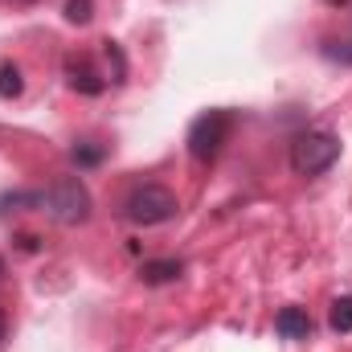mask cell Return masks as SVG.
<instances>
[{
  "label": "cell",
  "instance_id": "obj_1",
  "mask_svg": "<svg viewBox=\"0 0 352 352\" xmlns=\"http://www.w3.org/2000/svg\"><path fill=\"white\" fill-rule=\"evenodd\" d=\"M176 213H180L176 192L168 184H156V180L135 184V188L123 197V217L135 221V226H164V221H173Z\"/></svg>",
  "mask_w": 352,
  "mask_h": 352
},
{
  "label": "cell",
  "instance_id": "obj_9",
  "mask_svg": "<svg viewBox=\"0 0 352 352\" xmlns=\"http://www.w3.org/2000/svg\"><path fill=\"white\" fill-rule=\"evenodd\" d=\"M21 90H25V78H21V66L4 62V66H0V98H16Z\"/></svg>",
  "mask_w": 352,
  "mask_h": 352
},
{
  "label": "cell",
  "instance_id": "obj_12",
  "mask_svg": "<svg viewBox=\"0 0 352 352\" xmlns=\"http://www.w3.org/2000/svg\"><path fill=\"white\" fill-rule=\"evenodd\" d=\"M4 336H8V316L0 311V344H4Z\"/></svg>",
  "mask_w": 352,
  "mask_h": 352
},
{
  "label": "cell",
  "instance_id": "obj_13",
  "mask_svg": "<svg viewBox=\"0 0 352 352\" xmlns=\"http://www.w3.org/2000/svg\"><path fill=\"white\" fill-rule=\"evenodd\" d=\"M328 8H352V0H324Z\"/></svg>",
  "mask_w": 352,
  "mask_h": 352
},
{
  "label": "cell",
  "instance_id": "obj_8",
  "mask_svg": "<svg viewBox=\"0 0 352 352\" xmlns=\"http://www.w3.org/2000/svg\"><path fill=\"white\" fill-rule=\"evenodd\" d=\"M328 328H332V332H340V336H349V332H352V295H340V299H332V311H328Z\"/></svg>",
  "mask_w": 352,
  "mask_h": 352
},
{
  "label": "cell",
  "instance_id": "obj_4",
  "mask_svg": "<svg viewBox=\"0 0 352 352\" xmlns=\"http://www.w3.org/2000/svg\"><path fill=\"white\" fill-rule=\"evenodd\" d=\"M41 205H45L50 217L62 221V226H82L90 217V192L78 176H58V180L41 192Z\"/></svg>",
  "mask_w": 352,
  "mask_h": 352
},
{
  "label": "cell",
  "instance_id": "obj_3",
  "mask_svg": "<svg viewBox=\"0 0 352 352\" xmlns=\"http://www.w3.org/2000/svg\"><path fill=\"white\" fill-rule=\"evenodd\" d=\"M340 160V135L336 131H303L291 140V168L299 176H320Z\"/></svg>",
  "mask_w": 352,
  "mask_h": 352
},
{
  "label": "cell",
  "instance_id": "obj_14",
  "mask_svg": "<svg viewBox=\"0 0 352 352\" xmlns=\"http://www.w3.org/2000/svg\"><path fill=\"white\" fill-rule=\"evenodd\" d=\"M0 274H4V258H0Z\"/></svg>",
  "mask_w": 352,
  "mask_h": 352
},
{
  "label": "cell",
  "instance_id": "obj_11",
  "mask_svg": "<svg viewBox=\"0 0 352 352\" xmlns=\"http://www.w3.org/2000/svg\"><path fill=\"white\" fill-rule=\"evenodd\" d=\"M90 16H94L90 12V0H66V21L70 25H87Z\"/></svg>",
  "mask_w": 352,
  "mask_h": 352
},
{
  "label": "cell",
  "instance_id": "obj_6",
  "mask_svg": "<svg viewBox=\"0 0 352 352\" xmlns=\"http://www.w3.org/2000/svg\"><path fill=\"white\" fill-rule=\"evenodd\" d=\"M274 332L287 336V340H307V336H311V316H307L303 307H283V311L274 316Z\"/></svg>",
  "mask_w": 352,
  "mask_h": 352
},
{
  "label": "cell",
  "instance_id": "obj_10",
  "mask_svg": "<svg viewBox=\"0 0 352 352\" xmlns=\"http://www.w3.org/2000/svg\"><path fill=\"white\" fill-rule=\"evenodd\" d=\"M70 160H74L78 168H94V164L102 160V148H98V144H78V148L70 152Z\"/></svg>",
  "mask_w": 352,
  "mask_h": 352
},
{
  "label": "cell",
  "instance_id": "obj_7",
  "mask_svg": "<svg viewBox=\"0 0 352 352\" xmlns=\"http://www.w3.org/2000/svg\"><path fill=\"white\" fill-rule=\"evenodd\" d=\"M184 274V263L180 258H152V263L140 266V278L148 283V287H160V283H176Z\"/></svg>",
  "mask_w": 352,
  "mask_h": 352
},
{
  "label": "cell",
  "instance_id": "obj_2",
  "mask_svg": "<svg viewBox=\"0 0 352 352\" xmlns=\"http://www.w3.org/2000/svg\"><path fill=\"white\" fill-rule=\"evenodd\" d=\"M234 111H226V107H213V111H205V115H197L192 119V127H188V156L192 160H217L221 156V148L230 144V135H234Z\"/></svg>",
  "mask_w": 352,
  "mask_h": 352
},
{
  "label": "cell",
  "instance_id": "obj_5",
  "mask_svg": "<svg viewBox=\"0 0 352 352\" xmlns=\"http://www.w3.org/2000/svg\"><path fill=\"white\" fill-rule=\"evenodd\" d=\"M66 78H70V87L78 90V94H102V90H107V82L90 70V62L78 58V54L66 58Z\"/></svg>",
  "mask_w": 352,
  "mask_h": 352
}]
</instances>
